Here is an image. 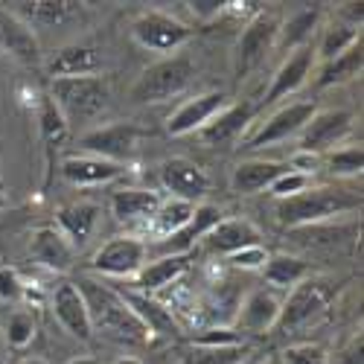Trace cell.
I'll list each match as a JSON object with an SVG mask.
<instances>
[{
	"mask_svg": "<svg viewBox=\"0 0 364 364\" xmlns=\"http://www.w3.org/2000/svg\"><path fill=\"white\" fill-rule=\"evenodd\" d=\"M332 364H361V332L350 341V347L338 355V361H332Z\"/></svg>",
	"mask_w": 364,
	"mask_h": 364,
	"instance_id": "45",
	"label": "cell"
},
{
	"mask_svg": "<svg viewBox=\"0 0 364 364\" xmlns=\"http://www.w3.org/2000/svg\"><path fill=\"white\" fill-rule=\"evenodd\" d=\"M18 364H47L44 358H38V355H26V358H21Z\"/></svg>",
	"mask_w": 364,
	"mask_h": 364,
	"instance_id": "48",
	"label": "cell"
},
{
	"mask_svg": "<svg viewBox=\"0 0 364 364\" xmlns=\"http://www.w3.org/2000/svg\"><path fill=\"white\" fill-rule=\"evenodd\" d=\"M47 76L53 79H76L97 76L102 70V53L94 44H68L47 58Z\"/></svg>",
	"mask_w": 364,
	"mask_h": 364,
	"instance_id": "17",
	"label": "cell"
},
{
	"mask_svg": "<svg viewBox=\"0 0 364 364\" xmlns=\"http://www.w3.org/2000/svg\"><path fill=\"white\" fill-rule=\"evenodd\" d=\"M196 76V65L187 55H166L151 68H146L132 85V100L137 105H155L172 97H181Z\"/></svg>",
	"mask_w": 364,
	"mask_h": 364,
	"instance_id": "4",
	"label": "cell"
},
{
	"mask_svg": "<svg viewBox=\"0 0 364 364\" xmlns=\"http://www.w3.org/2000/svg\"><path fill=\"white\" fill-rule=\"evenodd\" d=\"M318 21H321V12H318V9H303V12H297L294 18H289V21L280 26L274 50H280V53L289 55V53H294V50H300V47H306V44L312 41V36H315Z\"/></svg>",
	"mask_w": 364,
	"mask_h": 364,
	"instance_id": "33",
	"label": "cell"
},
{
	"mask_svg": "<svg viewBox=\"0 0 364 364\" xmlns=\"http://www.w3.org/2000/svg\"><path fill=\"white\" fill-rule=\"evenodd\" d=\"M315 102H289L283 108H277L271 114L265 123L248 137L245 149H262V146H271V143H283L289 137H297L303 132V126L312 119L315 114Z\"/></svg>",
	"mask_w": 364,
	"mask_h": 364,
	"instance_id": "11",
	"label": "cell"
},
{
	"mask_svg": "<svg viewBox=\"0 0 364 364\" xmlns=\"http://www.w3.org/2000/svg\"><path fill=\"white\" fill-rule=\"evenodd\" d=\"M277 33H280V23L268 12H259L245 29H242L239 44H236V79H245L248 73H254L265 58L274 53Z\"/></svg>",
	"mask_w": 364,
	"mask_h": 364,
	"instance_id": "8",
	"label": "cell"
},
{
	"mask_svg": "<svg viewBox=\"0 0 364 364\" xmlns=\"http://www.w3.org/2000/svg\"><path fill=\"white\" fill-rule=\"evenodd\" d=\"M132 36L134 41L143 47V50H151V53H175L181 50L190 38H193V29L178 21L166 12H158V9H149V12H140L132 23Z\"/></svg>",
	"mask_w": 364,
	"mask_h": 364,
	"instance_id": "7",
	"label": "cell"
},
{
	"mask_svg": "<svg viewBox=\"0 0 364 364\" xmlns=\"http://www.w3.org/2000/svg\"><path fill=\"white\" fill-rule=\"evenodd\" d=\"M245 344L233 347H196L193 364H242L245 361Z\"/></svg>",
	"mask_w": 364,
	"mask_h": 364,
	"instance_id": "38",
	"label": "cell"
},
{
	"mask_svg": "<svg viewBox=\"0 0 364 364\" xmlns=\"http://www.w3.org/2000/svg\"><path fill=\"white\" fill-rule=\"evenodd\" d=\"M262 233L254 222L248 219H222L213 230H210L201 242L210 254H222V257H233L245 248H254V245H262Z\"/></svg>",
	"mask_w": 364,
	"mask_h": 364,
	"instance_id": "18",
	"label": "cell"
},
{
	"mask_svg": "<svg viewBox=\"0 0 364 364\" xmlns=\"http://www.w3.org/2000/svg\"><path fill=\"white\" fill-rule=\"evenodd\" d=\"M23 280L18 277V271L15 268H0V300L4 303H18L23 297Z\"/></svg>",
	"mask_w": 364,
	"mask_h": 364,
	"instance_id": "42",
	"label": "cell"
},
{
	"mask_svg": "<svg viewBox=\"0 0 364 364\" xmlns=\"http://www.w3.org/2000/svg\"><path fill=\"white\" fill-rule=\"evenodd\" d=\"M126 172L123 164H111L94 155H70L62 161V175L65 181H70L73 187H100V184H111L119 175Z\"/></svg>",
	"mask_w": 364,
	"mask_h": 364,
	"instance_id": "25",
	"label": "cell"
},
{
	"mask_svg": "<svg viewBox=\"0 0 364 364\" xmlns=\"http://www.w3.org/2000/svg\"><path fill=\"white\" fill-rule=\"evenodd\" d=\"M53 315L62 323V329L68 336L79 338V341H90L94 336V326H90V315L85 306V297L76 289V283H58L53 291Z\"/></svg>",
	"mask_w": 364,
	"mask_h": 364,
	"instance_id": "16",
	"label": "cell"
},
{
	"mask_svg": "<svg viewBox=\"0 0 364 364\" xmlns=\"http://www.w3.org/2000/svg\"><path fill=\"white\" fill-rule=\"evenodd\" d=\"M190 268V254H164L151 262H143V268L134 274V291L151 294L155 297L158 291H164L166 286L178 283V277Z\"/></svg>",
	"mask_w": 364,
	"mask_h": 364,
	"instance_id": "26",
	"label": "cell"
},
{
	"mask_svg": "<svg viewBox=\"0 0 364 364\" xmlns=\"http://www.w3.org/2000/svg\"><path fill=\"white\" fill-rule=\"evenodd\" d=\"M29 254H33L36 262H41L50 271H58V274L70 271L73 262H76L73 245L53 225H44V228L33 230V236H29Z\"/></svg>",
	"mask_w": 364,
	"mask_h": 364,
	"instance_id": "21",
	"label": "cell"
},
{
	"mask_svg": "<svg viewBox=\"0 0 364 364\" xmlns=\"http://www.w3.org/2000/svg\"><path fill=\"white\" fill-rule=\"evenodd\" d=\"M38 129H41V143L47 151V181H44V187H47L53 178V155L62 149V143L68 140V132H70L68 119L62 117V111L55 108V102L50 97L38 100Z\"/></svg>",
	"mask_w": 364,
	"mask_h": 364,
	"instance_id": "29",
	"label": "cell"
},
{
	"mask_svg": "<svg viewBox=\"0 0 364 364\" xmlns=\"http://www.w3.org/2000/svg\"><path fill=\"white\" fill-rule=\"evenodd\" d=\"M50 100L62 111L68 126H82L97 119L111 102V85L102 76H76V79H53Z\"/></svg>",
	"mask_w": 364,
	"mask_h": 364,
	"instance_id": "3",
	"label": "cell"
},
{
	"mask_svg": "<svg viewBox=\"0 0 364 364\" xmlns=\"http://www.w3.org/2000/svg\"><path fill=\"white\" fill-rule=\"evenodd\" d=\"M100 204H94V201H73V204H65V207H58L55 210V230L62 233L70 245H73V251L76 248H85L87 242H90V236H94V230H97V225H100Z\"/></svg>",
	"mask_w": 364,
	"mask_h": 364,
	"instance_id": "19",
	"label": "cell"
},
{
	"mask_svg": "<svg viewBox=\"0 0 364 364\" xmlns=\"http://www.w3.org/2000/svg\"><path fill=\"white\" fill-rule=\"evenodd\" d=\"M196 347H233L242 344V336L233 326H204L198 336H193Z\"/></svg>",
	"mask_w": 364,
	"mask_h": 364,
	"instance_id": "39",
	"label": "cell"
},
{
	"mask_svg": "<svg viewBox=\"0 0 364 364\" xmlns=\"http://www.w3.org/2000/svg\"><path fill=\"white\" fill-rule=\"evenodd\" d=\"M196 207L198 204H190V201H181V198H169V201H161L158 207V213L149 219V233L155 236L158 242H166L169 236H175L181 228H184L193 213H196Z\"/></svg>",
	"mask_w": 364,
	"mask_h": 364,
	"instance_id": "31",
	"label": "cell"
},
{
	"mask_svg": "<svg viewBox=\"0 0 364 364\" xmlns=\"http://www.w3.org/2000/svg\"><path fill=\"white\" fill-rule=\"evenodd\" d=\"M336 294H338V283L323 280V277H306L294 289H289V297L283 300L274 329L277 332H291L303 323L315 321L321 312H326V306L332 303Z\"/></svg>",
	"mask_w": 364,
	"mask_h": 364,
	"instance_id": "5",
	"label": "cell"
},
{
	"mask_svg": "<svg viewBox=\"0 0 364 364\" xmlns=\"http://www.w3.org/2000/svg\"><path fill=\"white\" fill-rule=\"evenodd\" d=\"M361 68H364V50H361V41H358V44H353L347 53H341V55H336V58H329V62H323L321 70H318L315 85H318V87L344 85V82L361 76Z\"/></svg>",
	"mask_w": 364,
	"mask_h": 364,
	"instance_id": "32",
	"label": "cell"
},
{
	"mask_svg": "<svg viewBox=\"0 0 364 364\" xmlns=\"http://www.w3.org/2000/svg\"><path fill=\"white\" fill-rule=\"evenodd\" d=\"M119 294H123V300L129 303V309L134 312V318L146 326L149 336H166V338H172V336H178V332H181L175 312L166 306L164 300L151 297V294H143V291H134V289L132 291H119Z\"/></svg>",
	"mask_w": 364,
	"mask_h": 364,
	"instance_id": "20",
	"label": "cell"
},
{
	"mask_svg": "<svg viewBox=\"0 0 364 364\" xmlns=\"http://www.w3.org/2000/svg\"><path fill=\"white\" fill-rule=\"evenodd\" d=\"M262 277L271 289H294L297 283H303L309 277V265L303 262L300 257L291 254H268L265 265H262Z\"/></svg>",
	"mask_w": 364,
	"mask_h": 364,
	"instance_id": "30",
	"label": "cell"
},
{
	"mask_svg": "<svg viewBox=\"0 0 364 364\" xmlns=\"http://www.w3.org/2000/svg\"><path fill=\"white\" fill-rule=\"evenodd\" d=\"M251 117H254L251 102H233V105L228 102L198 134L207 146H228L245 134V129L251 126Z\"/></svg>",
	"mask_w": 364,
	"mask_h": 364,
	"instance_id": "22",
	"label": "cell"
},
{
	"mask_svg": "<svg viewBox=\"0 0 364 364\" xmlns=\"http://www.w3.org/2000/svg\"><path fill=\"white\" fill-rule=\"evenodd\" d=\"M161 184L172 198L198 204L210 193V175L190 158H169L161 166Z\"/></svg>",
	"mask_w": 364,
	"mask_h": 364,
	"instance_id": "13",
	"label": "cell"
},
{
	"mask_svg": "<svg viewBox=\"0 0 364 364\" xmlns=\"http://www.w3.org/2000/svg\"><path fill=\"white\" fill-rule=\"evenodd\" d=\"M68 364H100L97 358H90V355H79V358H70Z\"/></svg>",
	"mask_w": 364,
	"mask_h": 364,
	"instance_id": "46",
	"label": "cell"
},
{
	"mask_svg": "<svg viewBox=\"0 0 364 364\" xmlns=\"http://www.w3.org/2000/svg\"><path fill=\"white\" fill-rule=\"evenodd\" d=\"M161 193L155 190H140V187H126L111 196V213L119 225H149V219L158 213L161 207Z\"/></svg>",
	"mask_w": 364,
	"mask_h": 364,
	"instance_id": "24",
	"label": "cell"
},
{
	"mask_svg": "<svg viewBox=\"0 0 364 364\" xmlns=\"http://www.w3.org/2000/svg\"><path fill=\"white\" fill-rule=\"evenodd\" d=\"M76 289L85 297L94 332H102L105 338L119 341V344H146L151 338L117 289H111L100 280H90V277H79Z\"/></svg>",
	"mask_w": 364,
	"mask_h": 364,
	"instance_id": "1",
	"label": "cell"
},
{
	"mask_svg": "<svg viewBox=\"0 0 364 364\" xmlns=\"http://www.w3.org/2000/svg\"><path fill=\"white\" fill-rule=\"evenodd\" d=\"M225 105H228V97L222 94V90H207V94H198V97L187 100L184 105H178V108L169 114L166 132H169L172 137H184V134L201 132Z\"/></svg>",
	"mask_w": 364,
	"mask_h": 364,
	"instance_id": "14",
	"label": "cell"
},
{
	"mask_svg": "<svg viewBox=\"0 0 364 364\" xmlns=\"http://www.w3.org/2000/svg\"><path fill=\"white\" fill-rule=\"evenodd\" d=\"M36 341V318L29 312H12L6 321V344L12 350H26Z\"/></svg>",
	"mask_w": 364,
	"mask_h": 364,
	"instance_id": "37",
	"label": "cell"
},
{
	"mask_svg": "<svg viewBox=\"0 0 364 364\" xmlns=\"http://www.w3.org/2000/svg\"><path fill=\"white\" fill-rule=\"evenodd\" d=\"M353 132V114L347 108H326V111H315L312 119L303 132L297 134V151H306V155L323 158L329 155L336 146H341Z\"/></svg>",
	"mask_w": 364,
	"mask_h": 364,
	"instance_id": "6",
	"label": "cell"
},
{
	"mask_svg": "<svg viewBox=\"0 0 364 364\" xmlns=\"http://www.w3.org/2000/svg\"><path fill=\"white\" fill-rule=\"evenodd\" d=\"M15 6H18V12L23 18H29L26 21L29 26H33V23H41V26L65 23V21H70L82 9V4H73V0H33V4H15Z\"/></svg>",
	"mask_w": 364,
	"mask_h": 364,
	"instance_id": "34",
	"label": "cell"
},
{
	"mask_svg": "<svg viewBox=\"0 0 364 364\" xmlns=\"http://www.w3.org/2000/svg\"><path fill=\"white\" fill-rule=\"evenodd\" d=\"M143 132L134 123H114V126H102V129H90L79 137V146L85 149V155H94L111 164H129L137 151Z\"/></svg>",
	"mask_w": 364,
	"mask_h": 364,
	"instance_id": "9",
	"label": "cell"
},
{
	"mask_svg": "<svg viewBox=\"0 0 364 364\" xmlns=\"http://www.w3.org/2000/svg\"><path fill=\"white\" fill-rule=\"evenodd\" d=\"M225 6H228V4H222V0H193V4H190V12H193L198 21H207V18L222 15Z\"/></svg>",
	"mask_w": 364,
	"mask_h": 364,
	"instance_id": "44",
	"label": "cell"
},
{
	"mask_svg": "<svg viewBox=\"0 0 364 364\" xmlns=\"http://www.w3.org/2000/svg\"><path fill=\"white\" fill-rule=\"evenodd\" d=\"M283 172H289V164L265 161V158L242 161V164L233 169V175H230V187H233V193H239V196H254V193L268 190Z\"/></svg>",
	"mask_w": 364,
	"mask_h": 364,
	"instance_id": "27",
	"label": "cell"
},
{
	"mask_svg": "<svg viewBox=\"0 0 364 364\" xmlns=\"http://www.w3.org/2000/svg\"><path fill=\"white\" fill-rule=\"evenodd\" d=\"M146 262V242L134 236H114L94 254L90 271L102 277H134Z\"/></svg>",
	"mask_w": 364,
	"mask_h": 364,
	"instance_id": "10",
	"label": "cell"
},
{
	"mask_svg": "<svg viewBox=\"0 0 364 364\" xmlns=\"http://www.w3.org/2000/svg\"><path fill=\"white\" fill-rule=\"evenodd\" d=\"M361 210V193L347 187H309L274 204V216L283 228H306L326 219Z\"/></svg>",
	"mask_w": 364,
	"mask_h": 364,
	"instance_id": "2",
	"label": "cell"
},
{
	"mask_svg": "<svg viewBox=\"0 0 364 364\" xmlns=\"http://www.w3.org/2000/svg\"><path fill=\"white\" fill-rule=\"evenodd\" d=\"M242 364H265V361H259V358H245Z\"/></svg>",
	"mask_w": 364,
	"mask_h": 364,
	"instance_id": "50",
	"label": "cell"
},
{
	"mask_svg": "<svg viewBox=\"0 0 364 364\" xmlns=\"http://www.w3.org/2000/svg\"><path fill=\"white\" fill-rule=\"evenodd\" d=\"M315 62H318V58H315V47H312V44L289 53V55L283 58V65L277 68V73L271 76V85H268V90H265V100H262V102L271 105V102H280V100L297 94V90L309 82V76H312V70H315Z\"/></svg>",
	"mask_w": 364,
	"mask_h": 364,
	"instance_id": "12",
	"label": "cell"
},
{
	"mask_svg": "<svg viewBox=\"0 0 364 364\" xmlns=\"http://www.w3.org/2000/svg\"><path fill=\"white\" fill-rule=\"evenodd\" d=\"M309 187H312V178H309V175H300V172L289 169V172H283L268 190H271V196L280 201V198H291V196H297V193H303V190H309Z\"/></svg>",
	"mask_w": 364,
	"mask_h": 364,
	"instance_id": "41",
	"label": "cell"
},
{
	"mask_svg": "<svg viewBox=\"0 0 364 364\" xmlns=\"http://www.w3.org/2000/svg\"><path fill=\"white\" fill-rule=\"evenodd\" d=\"M280 306H283V300L271 289H257L245 300H239L236 321H233L239 336L242 332H251V336H265V332H271L277 326Z\"/></svg>",
	"mask_w": 364,
	"mask_h": 364,
	"instance_id": "15",
	"label": "cell"
},
{
	"mask_svg": "<svg viewBox=\"0 0 364 364\" xmlns=\"http://www.w3.org/2000/svg\"><path fill=\"white\" fill-rule=\"evenodd\" d=\"M219 222H222V210L216 204H198L193 219L184 228H181L175 236H169L166 242H161V245H164L166 254H190L196 242L204 239Z\"/></svg>",
	"mask_w": 364,
	"mask_h": 364,
	"instance_id": "28",
	"label": "cell"
},
{
	"mask_svg": "<svg viewBox=\"0 0 364 364\" xmlns=\"http://www.w3.org/2000/svg\"><path fill=\"white\" fill-rule=\"evenodd\" d=\"M361 41V26L350 23V21H336L332 26L323 29L321 36V44L315 50V58H321V62H329V58H336L341 53H347L353 44Z\"/></svg>",
	"mask_w": 364,
	"mask_h": 364,
	"instance_id": "35",
	"label": "cell"
},
{
	"mask_svg": "<svg viewBox=\"0 0 364 364\" xmlns=\"http://www.w3.org/2000/svg\"><path fill=\"white\" fill-rule=\"evenodd\" d=\"M0 50L18 58L21 65L41 62V50H38V38L33 33V26L9 12H0Z\"/></svg>",
	"mask_w": 364,
	"mask_h": 364,
	"instance_id": "23",
	"label": "cell"
},
{
	"mask_svg": "<svg viewBox=\"0 0 364 364\" xmlns=\"http://www.w3.org/2000/svg\"><path fill=\"white\" fill-rule=\"evenodd\" d=\"M114 364H143L140 358H134V355H123V358H117Z\"/></svg>",
	"mask_w": 364,
	"mask_h": 364,
	"instance_id": "49",
	"label": "cell"
},
{
	"mask_svg": "<svg viewBox=\"0 0 364 364\" xmlns=\"http://www.w3.org/2000/svg\"><path fill=\"white\" fill-rule=\"evenodd\" d=\"M6 207V184H4V175H0V210Z\"/></svg>",
	"mask_w": 364,
	"mask_h": 364,
	"instance_id": "47",
	"label": "cell"
},
{
	"mask_svg": "<svg viewBox=\"0 0 364 364\" xmlns=\"http://www.w3.org/2000/svg\"><path fill=\"white\" fill-rule=\"evenodd\" d=\"M268 259V251L262 245H254V248H245V251H239L233 257H228V262L233 268H245V271H254V268H262Z\"/></svg>",
	"mask_w": 364,
	"mask_h": 364,
	"instance_id": "43",
	"label": "cell"
},
{
	"mask_svg": "<svg viewBox=\"0 0 364 364\" xmlns=\"http://www.w3.org/2000/svg\"><path fill=\"white\" fill-rule=\"evenodd\" d=\"M323 164L336 178H358L364 166V151L361 146H338L323 155Z\"/></svg>",
	"mask_w": 364,
	"mask_h": 364,
	"instance_id": "36",
	"label": "cell"
},
{
	"mask_svg": "<svg viewBox=\"0 0 364 364\" xmlns=\"http://www.w3.org/2000/svg\"><path fill=\"white\" fill-rule=\"evenodd\" d=\"M283 364H329V355L321 344H291L283 350Z\"/></svg>",
	"mask_w": 364,
	"mask_h": 364,
	"instance_id": "40",
	"label": "cell"
}]
</instances>
